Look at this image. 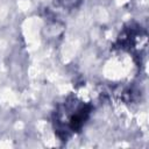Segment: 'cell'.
<instances>
[{
    "instance_id": "cell-1",
    "label": "cell",
    "mask_w": 149,
    "mask_h": 149,
    "mask_svg": "<svg viewBox=\"0 0 149 149\" xmlns=\"http://www.w3.org/2000/svg\"><path fill=\"white\" fill-rule=\"evenodd\" d=\"M92 112V106L76 97L66 98L54 112L52 122L57 136L66 141L72 135L79 133L85 126Z\"/></svg>"
},
{
    "instance_id": "cell-2",
    "label": "cell",
    "mask_w": 149,
    "mask_h": 149,
    "mask_svg": "<svg viewBox=\"0 0 149 149\" xmlns=\"http://www.w3.org/2000/svg\"><path fill=\"white\" fill-rule=\"evenodd\" d=\"M55 2L65 9H73L80 5L81 0H55Z\"/></svg>"
}]
</instances>
